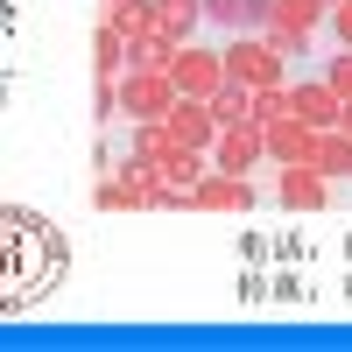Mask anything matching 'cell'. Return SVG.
Segmentation results:
<instances>
[{"instance_id":"obj_19","label":"cell","mask_w":352,"mask_h":352,"mask_svg":"<svg viewBox=\"0 0 352 352\" xmlns=\"http://www.w3.org/2000/svg\"><path fill=\"white\" fill-rule=\"evenodd\" d=\"M282 113H296L289 85H261V92H254V120H282Z\"/></svg>"},{"instance_id":"obj_15","label":"cell","mask_w":352,"mask_h":352,"mask_svg":"<svg viewBox=\"0 0 352 352\" xmlns=\"http://www.w3.org/2000/svg\"><path fill=\"white\" fill-rule=\"evenodd\" d=\"M99 21L120 28L127 43H155V36H162V28H155V0H120V8H106Z\"/></svg>"},{"instance_id":"obj_22","label":"cell","mask_w":352,"mask_h":352,"mask_svg":"<svg viewBox=\"0 0 352 352\" xmlns=\"http://www.w3.org/2000/svg\"><path fill=\"white\" fill-rule=\"evenodd\" d=\"M338 127H345V134H352V106H345V120H338Z\"/></svg>"},{"instance_id":"obj_3","label":"cell","mask_w":352,"mask_h":352,"mask_svg":"<svg viewBox=\"0 0 352 352\" xmlns=\"http://www.w3.org/2000/svg\"><path fill=\"white\" fill-rule=\"evenodd\" d=\"M169 85H176L184 99H212L219 85H226V64H219V50H212V43H184V50L169 56Z\"/></svg>"},{"instance_id":"obj_5","label":"cell","mask_w":352,"mask_h":352,"mask_svg":"<svg viewBox=\"0 0 352 352\" xmlns=\"http://www.w3.org/2000/svg\"><path fill=\"white\" fill-rule=\"evenodd\" d=\"M268 162V134H261V120H240V127H226L212 141V169H232V176H247Z\"/></svg>"},{"instance_id":"obj_12","label":"cell","mask_w":352,"mask_h":352,"mask_svg":"<svg viewBox=\"0 0 352 352\" xmlns=\"http://www.w3.org/2000/svg\"><path fill=\"white\" fill-rule=\"evenodd\" d=\"M155 28H162V43H197L204 36V0H155Z\"/></svg>"},{"instance_id":"obj_23","label":"cell","mask_w":352,"mask_h":352,"mask_svg":"<svg viewBox=\"0 0 352 352\" xmlns=\"http://www.w3.org/2000/svg\"><path fill=\"white\" fill-rule=\"evenodd\" d=\"M99 8H120V0H99Z\"/></svg>"},{"instance_id":"obj_7","label":"cell","mask_w":352,"mask_h":352,"mask_svg":"<svg viewBox=\"0 0 352 352\" xmlns=\"http://www.w3.org/2000/svg\"><path fill=\"white\" fill-rule=\"evenodd\" d=\"M162 127H169V141H176V148H204V155H212V141L226 134V127L212 120V106H204V99H176Z\"/></svg>"},{"instance_id":"obj_2","label":"cell","mask_w":352,"mask_h":352,"mask_svg":"<svg viewBox=\"0 0 352 352\" xmlns=\"http://www.w3.org/2000/svg\"><path fill=\"white\" fill-rule=\"evenodd\" d=\"M219 64H226V85H254V92H261V85H289V78H296L261 36H226L219 43Z\"/></svg>"},{"instance_id":"obj_4","label":"cell","mask_w":352,"mask_h":352,"mask_svg":"<svg viewBox=\"0 0 352 352\" xmlns=\"http://www.w3.org/2000/svg\"><path fill=\"white\" fill-rule=\"evenodd\" d=\"M176 99H184V92L169 85V71H127L120 78V113H127V120H169Z\"/></svg>"},{"instance_id":"obj_6","label":"cell","mask_w":352,"mask_h":352,"mask_svg":"<svg viewBox=\"0 0 352 352\" xmlns=\"http://www.w3.org/2000/svg\"><path fill=\"white\" fill-rule=\"evenodd\" d=\"M289 99H296V120H303L310 134H331V127L345 120V99L331 92L324 78H289Z\"/></svg>"},{"instance_id":"obj_24","label":"cell","mask_w":352,"mask_h":352,"mask_svg":"<svg viewBox=\"0 0 352 352\" xmlns=\"http://www.w3.org/2000/svg\"><path fill=\"white\" fill-rule=\"evenodd\" d=\"M331 8H338V0H331Z\"/></svg>"},{"instance_id":"obj_13","label":"cell","mask_w":352,"mask_h":352,"mask_svg":"<svg viewBox=\"0 0 352 352\" xmlns=\"http://www.w3.org/2000/svg\"><path fill=\"white\" fill-rule=\"evenodd\" d=\"M204 176H212V155H204V148H169L162 155V184L184 197V204H190V190L204 184Z\"/></svg>"},{"instance_id":"obj_8","label":"cell","mask_w":352,"mask_h":352,"mask_svg":"<svg viewBox=\"0 0 352 352\" xmlns=\"http://www.w3.org/2000/svg\"><path fill=\"white\" fill-rule=\"evenodd\" d=\"M275 14V0H204V28L219 36H261Z\"/></svg>"},{"instance_id":"obj_16","label":"cell","mask_w":352,"mask_h":352,"mask_svg":"<svg viewBox=\"0 0 352 352\" xmlns=\"http://www.w3.org/2000/svg\"><path fill=\"white\" fill-rule=\"evenodd\" d=\"M324 14H331V0H275V28H289V36H317L324 28Z\"/></svg>"},{"instance_id":"obj_11","label":"cell","mask_w":352,"mask_h":352,"mask_svg":"<svg viewBox=\"0 0 352 352\" xmlns=\"http://www.w3.org/2000/svg\"><path fill=\"white\" fill-rule=\"evenodd\" d=\"M261 134H268V162H275V169L310 162V148H317V134L296 120V113H282V120H261Z\"/></svg>"},{"instance_id":"obj_20","label":"cell","mask_w":352,"mask_h":352,"mask_svg":"<svg viewBox=\"0 0 352 352\" xmlns=\"http://www.w3.org/2000/svg\"><path fill=\"white\" fill-rule=\"evenodd\" d=\"M317 78H324L331 85V92L352 106V50H338V56H324V71H317Z\"/></svg>"},{"instance_id":"obj_18","label":"cell","mask_w":352,"mask_h":352,"mask_svg":"<svg viewBox=\"0 0 352 352\" xmlns=\"http://www.w3.org/2000/svg\"><path fill=\"white\" fill-rule=\"evenodd\" d=\"M204 106H212L219 127H240V120H254V85H219Z\"/></svg>"},{"instance_id":"obj_1","label":"cell","mask_w":352,"mask_h":352,"mask_svg":"<svg viewBox=\"0 0 352 352\" xmlns=\"http://www.w3.org/2000/svg\"><path fill=\"white\" fill-rule=\"evenodd\" d=\"M0 232H8V296L0 303H8V317H14V310H28L56 275H64V240H56L50 219L14 212V204L0 212Z\"/></svg>"},{"instance_id":"obj_14","label":"cell","mask_w":352,"mask_h":352,"mask_svg":"<svg viewBox=\"0 0 352 352\" xmlns=\"http://www.w3.org/2000/svg\"><path fill=\"white\" fill-rule=\"evenodd\" d=\"M310 169L324 176V184H352V134H345V127L317 134V148H310Z\"/></svg>"},{"instance_id":"obj_9","label":"cell","mask_w":352,"mask_h":352,"mask_svg":"<svg viewBox=\"0 0 352 352\" xmlns=\"http://www.w3.org/2000/svg\"><path fill=\"white\" fill-rule=\"evenodd\" d=\"M190 212H254V184L232 169H212L204 184L190 190Z\"/></svg>"},{"instance_id":"obj_21","label":"cell","mask_w":352,"mask_h":352,"mask_svg":"<svg viewBox=\"0 0 352 352\" xmlns=\"http://www.w3.org/2000/svg\"><path fill=\"white\" fill-rule=\"evenodd\" d=\"M324 28L338 36V50H352V0H338V8L324 14Z\"/></svg>"},{"instance_id":"obj_17","label":"cell","mask_w":352,"mask_h":352,"mask_svg":"<svg viewBox=\"0 0 352 352\" xmlns=\"http://www.w3.org/2000/svg\"><path fill=\"white\" fill-rule=\"evenodd\" d=\"M92 78H127V36L106 28V21H99V36H92Z\"/></svg>"},{"instance_id":"obj_10","label":"cell","mask_w":352,"mask_h":352,"mask_svg":"<svg viewBox=\"0 0 352 352\" xmlns=\"http://www.w3.org/2000/svg\"><path fill=\"white\" fill-rule=\"evenodd\" d=\"M275 197L289 204V212H324V204H331V184H324L310 162H289V169H275Z\"/></svg>"}]
</instances>
